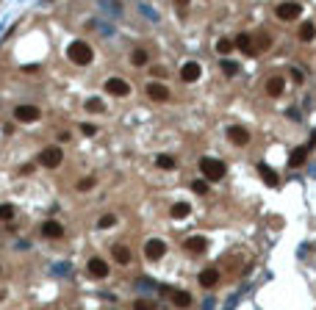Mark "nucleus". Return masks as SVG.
<instances>
[{
  "mask_svg": "<svg viewBox=\"0 0 316 310\" xmlns=\"http://www.w3.org/2000/svg\"><path fill=\"white\" fill-rule=\"evenodd\" d=\"M200 172H203L205 183H214V180H222L225 174H228V166L219 158H200Z\"/></svg>",
  "mask_w": 316,
  "mask_h": 310,
  "instance_id": "obj_1",
  "label": "nucleus"
},
{
  "mask_svg": "<svg viewBox=\"0 0 316 310\" xmlns=\"http://www.w3.org/2000/svg\"><path fill=\"white\" fill-rule=\"evenodd\" d=\"M67 56H69V61H72V64H81V67L92 64V58H94L92 47H89L86 42H72L67 47Z\"/></svg>",
  "mask_w": 316,
  "mask_h": 310,
  "instance_id": "obj_2",
  "label": "nucleus"
},
{
  "mask_svg": "<svg viewBox=\"0 0 316 310\" xmlns=\"http://www.w3.org/2000/svg\"><path fill=\"white\" fill-rule=\"evenodd\" d=\"M61 161H64L61 147H44L42 153H39V164H42L44 169H56V166H61Z\"/></svg>",
  "mask_w": 316,
  "mask_h": 310,
  "instance_id": "obj_3",
  "label": "nucleus"
},
{
  "mask_svg": "<svg viewBox=\"0 0 316 310\" xmlns=\"http://www.w3.org/2000/svg\"><path fill=\"white\" fill-rule=\"evenodd\" d=\"M103 89H105L111 97H128L130 95V83L128 80H122V78H108Z\"/></svg>",
  "mask_w": 316,
  "mask_h": 310,
  "instance_id": "obj_4",
  "label": "nucleus"
},
{
  "mask_svg": "<svg viewBox=\"0 0 316 310\" xmlns=\"http://www.w3.org/2000/svg\"><path fill=\"white\" fill-rule=\"evenodd\" d=\"M164 255H167V244H164L161 238H150V241L145 244V258L147 260H161Z\"/></svg>",
  "mask_w": 316,
  "mask_h": 310,
  "instance_id": "obj_5",
  "label": "nucleus"
},
{
  "mask_svg": "<svg viewBox=\"0 0 316 310\" xmlns=\"http://www.w3.org/2000/svg\"><path fill=\"white\" fill-rule=\"evenodd\" d=\"M39 116H42V111H39L36 105H17V108H14V119L25 122V125L28 122H36Z\"/></svg>",
  "mask_w": 316,
  "mask_h": 310,
  "instance_id": "obj_6",
  "label": "nucleus"
},
{
  "mask_svg": "<svg viewBox=\"0 0 316 310\" xmlns=\"http://www.w3.org/2000/svg\"><path fill=\"white\" fill-rule=\"evenodd\" d=\"M147 97L155 100V103H167V100H169V89H167V83L153 80V83H147Z\"/></svg>",
  "mask_w": 316,
  "mask_h": 310,
  "instance_id": "obj_7",
  "label": "nucleus"
},
{
  "mask_svg": "<svg viewBox=\"0 0 316 310\" xmlns=\"http://www.w3.org/2000/svg\"><path fill=\"white\" fill-rule=\"evenodd\" d=\"M299 14H302V6L299 3H280L277 6V19H299Z\"/></svg>",
  "mask_w": 316,
  "mask_h": 310,
  "instance_id": "obj_8",
  "label": "nucleus"
},
{
  "mask_svg": "<svg viewBox=\"0 0 316 310\" xmlns=\"http://www.w3.org/2000/svg\"><path fill=\"white\" fill-rule=\"evenodd\" d=\"M200 75H203V67H200L197 61H186V64L180 67V78H183L186 83H194V80H200Z\"/></svg>",
  "mask_w": 316,
  "mask_h": 310,
  "instance_id": "obj_9",
  "label": "nucleus"
},
{
  "mask_svg": "<svg viewBox=\"0 0 316 310\" xmlns=\"http://www.w3.org/2000/svg\"><path fill=\"white\" fill-rule=\"evenodd\" d=\"M86 269H89V274L97 277V280H103V277H108V263L103 258H92L89 263H86Z\"/></svg>",
  "mask_w": 316,
  "mask_h": 310,
  "instance_id": "obj_10",
  "label": "nucleus"
},
{
  "mask_svg": "<svg viewBox=\"0 0 316 310\" xmlns=\"http://www.w3.org/2000/svg\"><path fill=\"white\" fill-rule=\"evenodd\" d=\"M228 138H231L233 144H239V147L250 144V133L241 128V125H231V128H228Z\"/></svg>",
  "mask_w": 316,
  "mask_h": 310,
  "instance_id": "obj_11",
  "label": "nucleus"
},
{
  "mask_svg": "<svg viewBox=\"0 0 316 310\" xmlns=\"http://www.w3.org/2000/svg\"><path fill=\"white\" fill-rule=\"evenodd\" d=\"M219 283V269H203L200 271V285L203 288H214Z\"/></svg>",
  "mask_w": 316,
  "mask_h": 310,
  "instance_id": "obj_12",
  "label": "nucleus"
},
{
  "mask_svg": "<svg viewBox=\"0 0 316 310\" xmlns=\"http://www.w3.org/2000/svg\"><path fill=\"white\" fill-rule=\"evenodd\" d=\"M42 235L44 238H61V235H64V227H61L56 219H50V222L42 224Z\"/></svg>",
  "mask_w": 316,
  "mask_h": 310,
  "instance_id": "obj_13",
  "label": "nucleus"
},
{
  "mask_svg": "<svg viewBox=\"0 0 316 310\" xmlns=\"http://www.w3.org/2000/svg\"><path fill=\"white\" fill-rule=\"evenodd\" d=\"M283 89H286V80L277 75H272L269 80H266V95H272V97H280L283 95Z\"/></svg>",
  "mask_w": 316,
  "mask_h": 310,
  "instance_id": "obj_14",
  "label": "nucleus"
},
{
  "mask_svg": "<svg viewBox=\"0 0 316 310\" xmlns=\"http://www.w3.org/2000/svg\"><path fill=\"white\" fill-rule=\"evenodd\" d=\"M258 174L264 177L266 186H277V180H280V177H277V172H274V169H269L266 164H258Z\"/></svg>",
  "mask_w": 316,
  "mask_h": 310,
  "instance_id": "obj_15",
  "label": "nucleus"
},
{
  "mask_svg": "<svg viewBox=\"0 0 316 310\" xmlns=\"http://www.w3.org/2000/svg\"><path fill=\"white\" fill-rule=\"evenodd\" d=\"M236 47H239L241 53H247V56L255 53V47H253V36H250V34H239V36H236Z\"/></svg>",
  "mask_w": 316,
  "mask_h": 310,
  "instance_id": "obj_16",
  "label": "nucleus"
},
{
  "mask_svg": "<svg viewBox=\"0 0 316 310\" xmlns=\"http://www.w3.org/2000/svg\"><path fill=\"white\" fill-rule=\"evenodd\" d=\"M205 247H208V238H205V235H191V238H186V250H191V252H205Z\"/></svg>",
  "mask_w": 316,
  "mask_h": 310,
  "instance_id": "obj_17",
  "label": "nucleus"
},
{
  "mask_svg": "<svg viewBox=\"0 0 316 310\" xmlns=\"http://www.w3.org/2000/svg\"><path fill=\"white\" fill-rule=\"evenodd\" d=\"M169 296H172V305L175 308H189L191 305V293L189 291H172Z\"/></svg>",
  "mask_w": 316,
  "mask_h": 310,
  "instance_id": "obj_18",
  "label": "nucleus"
},
{
  "mask_svg": "<svg viewBox=\"0 0 316 310\" xmlns=\"http://www.w3.org/2000/svg\"><path fill=\"white\" fill-rule=\"evenodd\" d=\"M147 61H150V56H147L145 47H136V50L130 53V64H133V67H145Z\"/></svg>",
  "mask_w": 316,
  "mask_h": 310,
  "instance_id": "obj_19",
  "label": "nucleus"
},
{
  "mask_svg": "<svg viewBox=\"0 0 316 310\" xmlns=\"http://www.w3.org/2000/svg\"><path fill=\"white\" fill-rule=\"evenodd\" d=\"M189 211H191V208H189V202H175V205L169 208V216H172V219H186Z\"/></svg>",
  "mask_w": 316,
  "mask_h": 310,
  "instance_id": "obj_20",
  "label": "nucleus"
},
{
  "mask_svg": "<svg viewBox=\"0 0 316 310\" xmlns=\"http://www.w3.org/2000/svg\"><path fill=\"white\" fill-rule=\"evenodd\" d=\"M114 260L117 263H130V250L122 244H114Z\"/></svg>",
  "mask_w": 316,
  "mask_h": 310,
  "instance_id": "obj_21",
  "label": "nucleus"
},
{
  "mask_svg": "<svg viewBox=\"0 0 316 310\" xmlns=\"http://www.w3.org/2000/svg\"><path fill=\"white\" fill-rule=\"evenodd\" d=\"M155 166H158V169H167V172H169V169H175V166H178V161H175L172 155H158V158H155Z\"/></svg>",
  "mask_w": 316,
  "mask_h": 310,
  "instance_id": "obj_22",
  "label": "nucleus"
},
{
  "mask_svg": "<svg viewBox=\"0 0 316 310\" xmlns=\"http://www.w3.org/2000/svg\"><path fill=\"white\" fill-rule=\"evenodd\" d=\"M314 36H316V28H314V22H305V25L299 28V39H302V42H311Z\"/></svg>",
  "mask_w": 316,
  "mask_h": 310,
  "instance_id": "obj_23",
  "label": "nucleus"
},
{
  "mask_svg": "<svg viewBox=\"0 0 316 310\" xmlns=\"http://www.w3.org/2000/svg\"><path fill=\"white\" fill-rule=\"evenodd\" d=\"M103 108H105V105H103L100 97H89V100H86V111L89 114H100Z\"/></svg>",
  "mask_w": 316,
  "mask_h": 310,
  "instance_id": "obj_24",
  "label": "nucleus"
},
{
  "mask_svg": "<svg viewBox=\"0 0 316 310\" xmlns=\"http://www.w3.org/2000/svg\"><path fill=\"white\" fill-rule=\"evenodd\" d=\"M114 224H117V216H114V213H105V216L97 219V227H100V230H111Z\"/></svg>",
  "mask_w": 316,
  "mask_h": 310,
  "instance_id": "obj_25",
  "label": "nucleus"
},
{
  "mask_svg": "<svg viewBox=\"0 0 316 310\" xmlns=\"http://www.w3.org/2000/svg\"><path fill=\"white\" fill-rule=\"evenodd\" d=\"M302 161H305V150H294L291 158H289V166H299Z\"/></svg>",
  "mask_w": 316,
  "mask_h": 310,
  "instance_id": "obj_26",
  "label": "nucleus"
},
{
  "mask_svg": "<svg viewBox=\"0 0 316 310\" xmlns=\"http://www.w3.org/2000/svg\"><path fill=\"white\" fill-rule=\"evenodd\" d=\"M14 219V208L11 205H0V222H11Z\"/></svg>",
  "mask_w": 316,
  "mask_h": 310,
  "instance_id": "obj_27",
  "label": "nucleus"
},
{
  "mask_svg": "<svg viewBox=\"0 0 316 310\" xmlns=\"http://www.w3.org/2000/svg\"><path fill=\"white\" fill-rule=\"evenodd\" d=\"M239 64H236V61H222V72L225 75H236V72H239Z\"/></svg>",
  "mask_w": 316,
  "mask_h": 310,
  "instance_id": "obj_28",
  "label": "nucleus"
},
{
  "mask_svg": "<svg viewBox=\"0 0 316 310\" xmlns=\"http://www.w3.org/2000/svg\"><path fill=\"white\" fill-rule=\"evenodd\" d=\"M216 50L222 53V56H228V53L233 50V42L231 39H219V42H216Z\"/></svg>",
  "mask_w": 316,
  "mask_h": 310,
  "instance_id": "obj_29",
  "label": "nucleus"
},
{
  "mask_svg": "<svg viewBox=\"0 0 316 310\" xmlns=\"http://www.w3.org/2000/svg\"><path fill=\"white\" fill-rule=\"evenodd\" d=\"M133 310H155V305L150 299H136L133 302Z\"/></svg>",
  "mask_w": 316,
  "mask_h": 310,
  "instance_id": "obj_30",
  "label": "nucleus"
},
{
  "mask_svg": "<svg viewBox=\"0 0 316 310\" xmlns=\"http://www.w3.org/2000/svg\"><path fill=\"white\" fill-rule=\"evenodd\" d=\"M89 189H94V177H84L78 183V191H89Z\"/></svg>",
  "mask_w": 316,
  "mask_h": 310,
  "instance_id": "obj_31",
  "label": "nucleus"
},
{
  "mask_svg": "<svg viewBox=\"0 0 316 310\" xmlns=\"http://www.w3.org/2000/svg\"><path fill=\"white\" fill-rule=\"evenodd\" d=\"M191 189H194V194H205V191H208V183H205V180H194V183H191Z\"/></svg>",
  "mask_w": 316,
  "mask_h": 310,
  "instance_id": "obj_32",
  "label": "nucleus"
},
{
  "mask_svg": "<svg viewBox=\"0 0 316 310\" xmlns=\"http://www.w3.org/2000/svg\"><path fill=\"white\" fill-rule=\"evenodd\" d=\"M81 133H84V136H94V133H97V128L86 122V125H81Z\"/></svg>",
  "mask_w": 316,
  "mask_h": 310,
  "instance_id": "obj_33",
  "label": "nucleus"
},
{
  "mask_svg": "<svg viewBox=\"0 0 316 310\" xmlns=\"http://www.w3.org/2000/svg\"><path fill=\"white\" fill-rule=\"evenodd\" d=\"M258 44H261V47H258V50H266V47H269V36H258Z\"/></svg>",
  "mask_w": 316,
  "mask_h": 310,
  "instance_id": "obj_34",
  "label": "nucleus"
},
{
  "mask_svg": "<svg viewBox=\"0 0 316 310\" xmlns=\"http://www.w3.org/2000/svg\"><path fill=\"white\" fill-rule=\"evenodd\" d=\"M150 72H153V78H164V75H167V69H164V67H153Z\"/></svg>",
  "mask_w": 316,
  "mask_h": 310,
  "instance_id": "obj_35",
  "label": "nucleus"
},
{
  "mask_svg": "<svg viewBox=\"0 0 316 310\" xmlns=\"http://www.w3.org/2000/svg\"><path fill=\"white\" fill-rule=\"evenodd\" d=\"M22 72H28V75H34V72H39V67H36V64H25V67H22Z\"/></svg>",
  "mask_w": 316,
  "mask_h": 310,
  "instance_id": "obj_36",
  "label": "nucleus"
}]
</instances>
